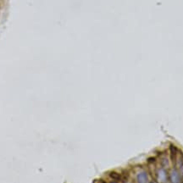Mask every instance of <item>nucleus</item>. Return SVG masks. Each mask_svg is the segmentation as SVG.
I'll use <instances>...</instances> for the list:
<instances>
[{
	"mask_svg": "<svg viewBox=\"0 0 183 183\" xmlns=\"http://www.w3.org/2000/svg\"><path fill=\"white\" fill-rule=\"evenodd\" d=\"M170 179L171 183H182L181 175L176 170H173L170 172Z\"/></svg>",
	"mask_w": 183,
	"mask_h": 183,
	"instance_id": "f257e3e1",
	"label": "nucleus"
},
{
	"mask_svg": "<svg viewBox=\"0 0 183 183\" xmlns=\"http://www.w3.org/2000/svg\"><path fill=\"white\" fill-rule=\"evenodd\" d=\"M136 179H137V182L138 183H148V175L146 172H140L137 174V176H136Z\"/></svg>",
	"mask_w": 183,
	"mask_h": 183,
	"instance_id": "f03ea898",
	"label": "nucleus"
},
{
	"mask_svg": "<svg viewBox=\"0 0 183 183\" xmlns=\"http://www.w3.org/2000/svg\"><path fill=\"white\" fill-rule=\"evenodd\" d=\"M170 158L172 159V161L175 162L176 161V158H177V153H178V149L175 147L174 145H170Z\"/></svg>",
	"mask_w": 183,
	"mask_h": 183,
	"instance_id": "7ed1b4c3",
	"label": "nucleus"
},
{
	"mask_svg": "<svg viewBox=\"0 0 183 183\" xmlns=\"http://www.w3.org/2000/svg\"><path fill=\"white\" fill-rule=\"evenodd\" d=\"M157 175H158V179L159 181H161V182H165L166 179H167V176H166L165 170H164V169H160V170H158Z\"/></svg>",
	"mask_w": 183,
	"mask_h": 183,
	"instance_id": "20e7f679",
	"label": "nucleus"
},
{
	"mask_svg": "<svg viewBox=\"0 0 183 183\" xmlns=\"http://www.w3.org/2000/svg\"><path fill=\"white\" fill-rule=\"evenodd\" d=\"M109 176H110L111 178L113 179V180H115V181H119V180L121 179V175H120L119 173H117V172H115V171H113V172H110V174H109Z\"/></svg>",
	"mask_w": 183,
	"mask_h": 183,
	"instance_id": "39448f33",
	"label": "nucleus"
},
{
	"mask_svg": "<svg viewBox=\"0 0 183 183\" xmlns=\"http://www.w3.org/2000/svg\"><path fill=\"white\" fill-rule=\"evenodd\" d=\"M93 183H106L104 181H103V180H97V181H95Z\"/></svg>",
	"mask_w": 183,
	"mask_h": 183,
	"instance_id": "423d86ee",
	"label": "nucleus"
},
{
	"mask_svg": "<svg viewBox=\"0 0 183 183\" xmlns=\"http://www.w3.org/2000/svg\"><path fill=\"white\" fill-rule=\"evenodd\" d=\"M180 170H181V175H182V176H183V166L180 168Z\"/></svg>",
	"mask_w": 183,
	"mask_h": 183,
	"instance_id": "0eeeda50",
	"label": "nucleus"
},
{
	"mask_svg": "<svg viewBox=\"0 0 183 183\" xmlns=\"http://www.w3.org/2000/svg\"><path fill=\"white\" fill-rule=\"evenodd\" d=\"M151 183H153V182H151Z\"/></svg>",
	"mask_w": 183,
	"mask_h": 183,
	"instance_id": "6e6552de",
	"label": "nucleus"
}]
</instances>
